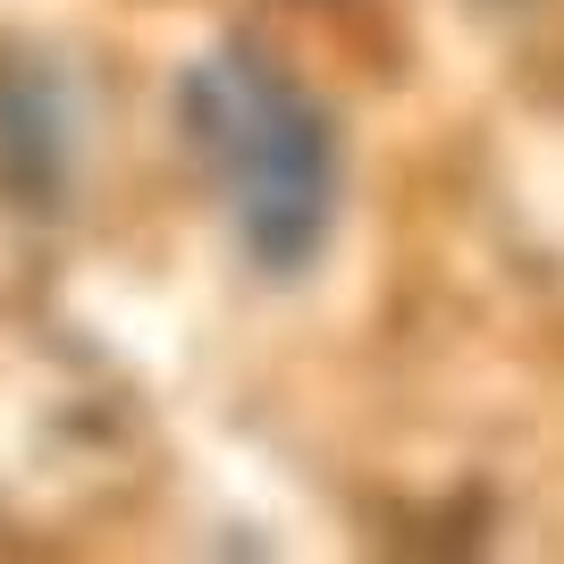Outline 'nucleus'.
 Listing matches in <instances>:
<instances>
[{"instance_id": "nucleus-1", "label": "nucleus", "mask_w": 564, "mask_h": 564, "mask_svg": "<svg viewBox=\"0 0 564 564\" xmlns=\"http://www.w3.org/2000/svg\"><path fill=\"white\" fill-rule=\"evenodd\" d=\"M177 127L228 212L236 253L261 279L321 261L337 219V135L329 110L253 43H219L177 76Z\"/></svg>"}]
</instances>
